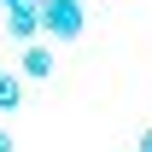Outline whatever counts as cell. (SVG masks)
Listing matches in <instances>:
<instances>
[{"instance_id": "cell-1", "label": "cell", "mask_w": 152, "mask_h": 152, "mask_svg": "<svg viewBox=\"0 0 152 152\" xmlns=\"http://www.w3.org/2000/svg\"><path fill=\"white\" fill-rule=\"evenodd\" d=\"M88 29V6L82 0H41V35L47 41H76Z\"/></svg>"}, {"instance_id": "cell-2", "label": "cell", "mask_w": 152, "mask_h": 152, "mask_svg": "<svg viewBox=\"0 0 152 152\" xmlns=\"http://www.w3.org/2000/svg\"><path fill=\"white\" fill-rule=\"evenodd\" d=\"M0 29L12 41H23V47L41 41V6H12V12H0Z\"/></svg>"}, {"instance_id": "cell-3", "label": "cell", "mask_w": 152, "mask_h": 152, "mask_svg": "<svg viewBox=\"0 0 152 152\" xmlns=\"http://www.w3.org/2000/svg\"><path fill=\"white\" fill-rule=\"evenodd\" d=\"M58 64H53V41H29L18 53V76H35V82H47Z\"/></svg>"}, {"instance_id": "cell-4", "label": "cell", "mask_w": 152, "mask_h": 152, "mask_svg": "<svg viewBox=\"0 0 152 152\" xmlns=\"http://www.w3.org/2000/svg\"><path fill=\"white\" fill-rule=\"evenodd\" d=\"M18 105H23V76L0 70V111H18Z\"/></svg>"}, {"instance_id": "cell-5", "label": "cell", "mask_w": 152, "mask_h": 152, "mask_svg": "<svg viewBox=\"0 0 152 152\" xmlns=\"http://www.w3.org/2000/svg\"><path fill=\"white\" fill-rule=\"evenodd\" d=\"M0 152H18V140H12V129L0 123Z\"/></svg>"}, {"instance_id": "cell-6", "label": "cell", "mask_w": 152, "mask_h": 152, "mask_svg": "<svg viewBox=\"0 0 152 152\" xmlns=\"http://www.w3.org/2000/svg\"><path fill=\"white\" fill-rule=\"evenodd\" d=\"M12 6H41V0H0V12H12Z\"/></svg>"}, {"instance_id": "cell-7", "label": "cell", "mask_w": 152, "mask_h": 152, "mask_svg": "<svg viewBox=\"0 0 152 152\" xmlns=\"http://www.w3.org/2000/svg\"><path fill=\"white\" fill-rule=\"evenodd\" d=\"M140 152H152V129H140Z\"/></svg>"}]
</instances>
